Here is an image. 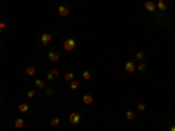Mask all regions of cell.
Segmentation results:
<instances>
[{
  "instance_id": "1",
  "label": "cell",
  "mask_w": 175,
  "mask_h": 131,
  "mask_svg": "<svg viewBox=\"0 0 175 131\" xmlns=\"http://www.w3.org/2000/svg\"><path fill=\"white\" fill-rule=\"evenodd\" d=\"M77 47V40L75 38H72V37H68V38H65L63 40V49L67 51V53H74V49Z\"/></svg>"
},
{
  "instance_id": "2",
  "label": "cell",
  "mask_w": 175,
  "mask_h": 131,
  "mask_svg": "<svg viewBox=\"0 0 175 131\" xmlns=\"http://www.w3.org/2000/svg\"><path fill=\"white\" fill-rule=\"evenodd\" d=\"M144 11L147 12V14H154V12L158 11L156 0H145V2H144Z\"/></svg>"
},
{
  "instance_id": "3",
  "label": "cell",
  "mask_w": 175,
  "mask_h": 131,
  "mask_svg": "<svg viewBox=\"0 0 175 131\" xmlns=\"http://www.w3.org/2000/svg\"><path fill=\"white\" fill-rule=\"evenodd\" d=\"M53 38H55V35H53V33H40V37H39V40H40V46H44V47H46V46H49L51 42H53Z\"/></svg>"
},
{
  "instance_id": "4",
  "label": "cell",
  "mask_w": 175,
  "mask_h": 131,
  "mask_svg": "<svg viewBox=\"0 0 175 131\" xmlns=\"http://www.w3.org/2000/svg\"><path fill=\"white\" fill-rule=\"evenodd\" d=\"M81 121H82V117H81V114H79L77 110H74V112H70V115H68V122H70L72 126H77V124H81Z\"/></svg>"
},
{
  "instance_id": "5",
  "label": "cell",
  "mask_w": 175,
  "mask_h": 131,
  "mask_svg": "<svg viewBox=\"0 0 175 131\" xmlns=\"http://www.w3.org/2000/svg\"><path fill=\"white\" fill-rule=\"evenodd\" d=\"M154 14H156V16H154L156 23H158V25H161V26H165V25H166V21H168V18H166V12H159V11H156Z\"/></svg>"
},
{
  "instance_id": "6",
  "label": "cell",
  "mask_w": 175,
  "mask_h": 131,
  "mask_svg": "<svg viewBox=\"0 0 175 131\" xmlns=\"http://www.w3.org/2000/svg\"><path fill=\"white\" fill-rule=\"evenodd\" d=\"M58 75H60V70H58V68H49L47 75H46V81H47V82H55V79Z\"/></svg>"
},
{
  "instance_id": "7",
  "label": "cell",
  "mask_w": 175,
  "mask_h": 131,
  "mask_svg": "<svg viewBox=\"0 0 175 131\" xmlns=\"http://www.w3.org/2000/svg\"><path fill=\"white\" fill-rule=\"evenodd\" d=\"M135 70H137V63H135V61H131V60H128L124 63V72H126V73H133Z\"/></svg>"
},
{
  "instance_id": "8",
  "label": "cell",
  "mask_w": 175,
  "mask_h": 131,
  "mask_svg": "<svg viewBox=\"0 0 175 131\" xmlns=\"http://www.w3.org/2000/svg\"><path fill=\"white\" fill-rule=\"evenodd\" d=\"M56 11H58V14H60L61 18H67L68 14H70V7L68 6H61L60 4V6L56 7Z\"/></svg>"
},
{
  "instance_id": "9",
  "label": "cell",
  "mask_w": 175,
  "mask_h": 131,
  "mask_svg": "<svg viewBox=\"0 0 175 131\" xmlns=\"http://www.w3.org/2000/svg\"><path fill=\"white\" fill-rule=\"evenodd\" d=\"M156 7L159 12H168V2L166 0H156Z\"/></svg>"
},
{
  "instance_id": "10",
  "label": "cell",
  "mask_w": 175,
  "mask_h": 131,
  "mask_svg": "<svg viewBox=\"0 0 175 131\" xmlns=\"http://www.w3.org/2000/svg\"><path fill=\"white\" fill-rule=\"evenodd\" d=\"M18 112L19 114H32V107L28 103H19L18 105Z\"/></svg>"
},
{
  "instance_id": "11",
  "label": "cell",
  "mask_w": 175,
  "mask_h": 131,
  "mask_svg": "<svg viewBox=\"0 0 175 131\" xmlns=\"http://www.w3.org/2000/svg\"><path fill=\"white\" fill-rule=\"evenodd\" d=\"M35 87H37V89H40V91H44V89H46V87H47V84H46V79H40V77H37V79H35Z\"/></svg>"
},
{
  "instance_id": "12",
  "label": "cell",
  "mask_w": 175,
  "mask_h": 131,
  "mask_svg": "<svg viewBox=\"0 0 175 131\" xmlns=\"http://www.w3.org/2000/svg\"><path fill=\"white\" fill-rule=\"evenodd\" d=\"M47 60H49L51 63H58V61H60V53H58V51H51V53H47Z\"/></svg>"
},
{
  "instance_id": "13",
  "label": "cell",
  "mask_w": 175,
  "mask_h": 131,
  "mask_svg": "<svg viewBox=\"0 0 175 131\" xmlns=\"http://www.w3.org/2000/svg\"><path fill=\"white\" fill-rule=\"evenodd\" d=\"M81 100H82V103H84V105H91L95 101V96H93V94H89V93H86V94H82Z\"/></svg>"
},
{
  "instance_id": "14",
  "label": "cell",
  "mask_w": 175,
  "mask_h": 131,
  "mask_svg": "<svg viewBox=\"0 0 175 131\" xmlns=\"http://www.w3.org/2000/svg\"><path fill=\"white\" fill-rule=\"evenodd\" d=\"M135 117H137V112L135 110H126V114H124V119L130 122V121H135Z\"/></svg>"
},
{
  "instance_id": "15",
  "label": "cell",
  "mask_w": 175,
  "mask_h": 131,
  "mask_svg": "<svg viewBox=\"0 0 175 131\" xmlns=\"http://www.w3.org/2000/svg\"><path fill=\"white\" fill-rule=\"evenodd\" d=\"M35 73H37V66H26V68H25V75L33 77Z\"/></svg>"
},
{
  "instance_id": "16",
  "label": "cell",
  "mask_w": 175,
  "mask_h": 131,
  "mask_svg": "<svg viewBox=\"0 0 175 131\" xmlns=\"http://www.w3.org/2000/svg\"><path fill=\"white\" fill-rule=\"evenodd\" d=\"M135 58H137V61L140 63V61H144L147 58V53H145V51H137V53H135Z\"/></svg>"
},
{
  "instance_id": "17",
  "label": "cell",
  "mask_w": 175,
  "mask_h": 131,
  "mask_svg": "<svg viewBox=\"0 0 175 131\" xmlns=\"http://www.w3.org/2000/svg\"><path fill=\"white\" fill-rule=\"evenodd\" d=\"M12 126H14L16 129H21L23 126H25V119H23V117H18V119L14 121V124H12Z\"/></svg>"
},
{
  "instance_id": "18",
  "label": "cell",
  "mask_w": 175,
  "mask_h": 131,
  "mask_svg": "<svg viewBox=\"0 0 175 131\" xmlns=\"http://www.w3.org/2000/svg\"><path fill=\"white\" fill-rule=\"evenodd\" d=\"M49 124L53 126V128H60V124H61V119H60V117H51Z\"/></svg>"
},
{
  "instance_id": "19",
  "label": "cell",
  "mask_w": 175,
  "mask_h": 131,
  "mask_svg": "<svg viewBox=\"0 0 175 131\" xmlns=\"http://www.w3.org/2000/svg\"><path fill=\"white\" fill-rule=\"evenodd\" d=\"M68 84H70V89H72V91H77V89L81 87V81H75V79H74V81H70Z\"/></svg>"
},
{
  "instance_id": "20",
  "label": "cell",
  "mask_w": 175,
  "mask_h": 131,
  "mask_svg": "<svg viewBox=\"0 0 175 131\" xmlns=\"http://www.w3.org/2000/svg\"><path fill=\"white\" fill-rule=\"evenodd\" d=\"M81 77H82V81H91V79H93V73H91V72H88V70H84L81 73Z\"/></svg>"
},
{
  "instance_id": "21",
  "label": "cell",
  "mask_w": 175,
  "mask_h": 131,
  "mask_svg": "<svg viewBox=\"0 0 175 131\" xmlns=\"http://www.w3.org/2000/svg\"><path fill=\"white\" fill-rule=\"evenodd\" d=\"M63 79H65V81H74V79H75V75H74V72H65V73H63Z\"/></svg>"
},
{
  "instance_id": "22",
  "label": "cell",
  "mask_w": 175,
  "mask_h": 131,
  "mask_svg": "<svg viewBox=\"0 0 175 131\" xmlns=\"http://www.w3.org/2000/svg\"><path fill=\"white\" fill-rule=\"evenodd\" d=\"M35 96H37V89H28V91H26V98L28 100L35 98Z\"/></svg>"
},
{
  "instance_id": "23",
  "label": "cell",
  "mask_w": 175,
  "mask_h": 131,
  "mask_svg": "<svg viewBox=\"0 0 175 131\" xmlns=\"http://www.w3.org/2000/svg\"><path fill=\"white\" fill-rule=\"evenodd\" d=\"M137 70H138V72H145V70H147L145 61H140V63H137Z\"/></svg>"
},
{
  "instance_id": "24",
  "label": "cell",
  "mask_w": 175,
  "mask_h": 131,
  "mask_svg": "<svg viewBox=\"0 0 175 131\" xmlns=\"http://www.w3.org/2000/svg\"><path fill=\"white\" fill-rule=\"evenodd\" d=\"M44 93H46V96H47V98H51V96L55 94V89H53L51 86H47L46 89H44Z\"/></svg>"
},
{
  "instance_id": "25",
  "label": "cell",
  "mask_w": 175,
  "mask_h": 131,
  "mask_svg": "<svg viewBox=\"0 0 175 131\" xmlns=\"http://www.w3.org/2000/svg\"><path fill=\"white\" fill-rule=\"evenodd\" d=\"M137 110H138V112H145V110H147V105H145V103H142V101H140V103L137 105Z\"/></svg>"
},
{
  "instance_id": "26",
  "label": "cell",
  "mask_w": 175,
  "mask_h": 131,
  "mask_svg": "<svg viewBox=\"0 0 175 131\" xmlns=\"http://www.w3.org/2000/svg\"><path fill=\"white\" fill-rule=\"evenodd\" d=\"M6 28H7V23L6 21H0V33L6 32Z\"/></svg>"
},
{
  "instance_id": "27",
  "label": "cell",
  "mask_w": 175,
  "mask_h": 131,
  "mask_svg": "<svg viewBox=\"0 0 175 131\" xmlns=\"http://www.w3.org/2000/svg\"><path fill=\"white\" fill-rule=\"evenodd\" d=\"M168 131H175V122H173V124H170V128H168Z\"/></svg>"
},
{
  "instance_id": "28",
  "label": "cell",
  "mask_w": 175,
  "mask_h": 131,
  "mask_svg": "<svg viewBox=\"0 0 175 131\" xmlns=\"http://www.w3.org/2000/svg\"><path fill=\"white\" fill-rule=\"evenodd\" d=\"M0 100H2V94H0Z\"/></svg>"
}]
</instances>
